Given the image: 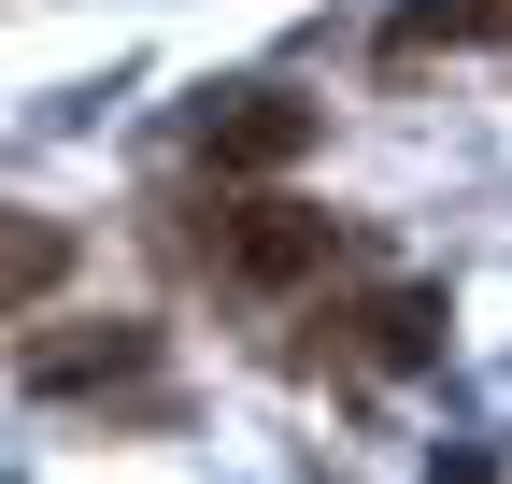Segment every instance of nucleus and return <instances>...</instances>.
Wrapping results in <instances>:
<instances>
[{
  "label": "nucleus",
  "mask_w": 512,
  "mask_h": 484,
  "mask_svg": "<svg viewBox=\"0 0 512 484\" xmlns=\"http://www.w3.org/2000/svg\"><path fill=\"white\" fill-rule=\"evenodd\" d=\"M128 371H157V328H128V314L29 342V385H43V399H86V385H128Z\"/></svg>",
  "instance_id": "3"
},
{
  "label": "nucleus",
  "mask_w": 512,
  "mask_h": 484,
  "mask_svg": "<svg viewBox=\"0 0 512 484\" xmlns=\"http://www.w3.org/2000/svg\"><path fill=\"white\" fill-rule=\"evenodd\" d=\"M512 0H399L384 15V57H441V43H498Z\"/></svg>",
  "instance_id": "4"
},
{
  "label": "nucleus",
  "mask_w": 512,
  "mask_h": 484,
  "mask_svg": "<svg viewBox=\"0 0 512 484\" xmlns=\"http://www.w3.org/2000/svg\"><path fill=\"white\" fill-rule=\"evenodd\" d=\"M214 271L256 285V299H271V285H313V271H328V214H313V200H242L214 228Z\"/></svg>",
  "instance_id": "2"
},
{
  "label": "nucleus",
  "mask_w": 512,
  "mask_h": 484,
  "mask_svg": "<svg viewBox=\"0 0 512 484\" xmlns=\"http://www.w3.org/2000/svg\"><path fill=\"white\" fill-rule=\"evenodd\" d=\"M313 129H328V114L285 100V86H214V100H200V157H214V171H299Z\"/></svg>",
  "instance_id": "1"
},
{
  "label": "nucleus",
  "mask_w": 512,
  "mask_h": 484,
  "mask_svg": "<svg viewBox=\"0 0 512 484\" xmlns=\"http://www.w3.org/2000/svg\"><path fill=\"white\" fill-rule=\"evenodd\" d=\"M57 271H72V228H43V214H0V299H43Z\"/></svg>",
  "instance_id": "6"
},
{
  "label": "nucleus",
  "mask_w": 512,
  "mask_h": 484,
  "mask_svg": "<svg viewBox=\"0 0 512 484\" xmlns=\"http://www.w3.org/2000/svg\"><path fill=\"white\" fill-rule=\"evenodd\" d=\"M370 356H384V371H427V356H441V299L427 285H384L370 299Z\"/></svg>",
  "instance_id": "5"
}]
</instances>
